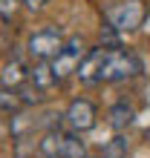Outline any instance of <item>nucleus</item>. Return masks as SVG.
Instances as JSON below:
<instances>
[{
  "instance_id": "nucleus-1",
  "label": "nucleus",
  "mask_w": 150,
  "mask_h": 158,
  "mask_svg": "<svg viewBox=\"0 0 150 158\" xmlns=\"http://www.w3.org/2000/svg\"><path fill=\"white\" fill-rule=\"evenodd\" d=\"M38 152L43 158H84L87 147L75 132H61V129H46L38 141Z\"/></svg>"
},
{
  "instance_id": "nucleus-2",
  "label": "nucleus",
  "mask_w": 150,
  "mask_h": 158,
  "mask_svg": "<svg viewBox=\"0 0 150 158\" xmlns=\"http://www.w3.org/2000/svg\"><path fill=\"white\" fill-rule=\"evenodd\" d=\"M142 72V63L133 52L124 49H104V66H101V81L104 83H118L127 78H136Z\"/></svg>"
},
{
  "instance_id": "nucleus-3",
  "label": "nucleus",
  "mask_w": 150,
  "mask_h": 158,
  "mask_svg": "<svg viewBox=\"0 0 150 158\" xmlns=\"http://www.w3.org/2000/svg\"><path fill=\"white\" fill-rule=\"evenodd\" d=\"M84 40L81 38H72V40H67L61 46V52L52 58V72H55V78L58 81H64V78H69V75H75L78 72V66H81V60H84Z\"/></svg>"
},
{
  "instance_id": "nucleus-4",
  "label": "nucleus",
  "mask_w": 150,
  "mask_h": 158,
  "mask_svg": "<svg viewBox=\"0 0 150 158\" xmlns=\"http://www.w3.org/2000/svg\"><path fill=\"white\" fill-rule=\"evenodd\" d=\"M142 20H144V6L139 0H124L107 12V23L118 32H133L142 26Z\"/></svg>"
},
{
  "instance_id": "nucleus-5",
  "label": "nucleus",
  "mask_w": 150,
  "mask_h": 158,
  "mask_svg": "<svg viewBox=\"0 0 150 158\" xmlns=\"http://www.w3.org/2000/svg\"><path fill=\"white\" fill-rule=\"evenodd\" d=\"M64 118H67V124L72 132H90L92 127H95V121H98V109L92 101L87 98H75L69 101V106H67V112H64Z\"/></svg>"
},
{
  "instance_id": "nucleus-6",
  "label": "nucleus",
  "mask_w": 150,
  "mask_h": 158,
  "mask_svg": "<svg viewBox=\"0 0 150 158\" xmlns=\"http://www.w3.org/2000/svg\"><path fill=\"white\" fill-rule=\"evenodd\" d=\"M61 46H64V38H61V32L58 29H38L32 38H29V55L38 60H52L55 55L61 52Z\"/></svg>"
},
{
  "instance_id": "nucleus-7",
  "label": "nucleus",
  "mask_w": 150,
  "mask_h": 158,
  "mask_svg": "<svg viewBox=\"0 0 150 158\" xmlns=\"http://www.w3.org/2000/svg\"><path fill=\"white\" fill-rule=\"evenodd\" d=\"M101 66H104V46H98V49H90L84 55L81 66H78V81L81 83H98L101 81Z\"/></svg>"
},
{
  "instance_id": "nucleus-8",
  "label": "nucleus",
  "mask_w": 150,
  "mask_h": 158,
  "mask_svg": "<svg viewBox=\"0 0 150 158\" xmlns=\"http://www.w3.org/2000/svg\"><path fill=\"white\" fill-rule=\"evenodd\" d=\"M0 83H3L6 89H20L23 83H29V72L23 69L20 60H12V63L3 66V72H0Z\"/></svg>"
},
{
  "instance_id": "nucleus-9",
  "label": "nucleus",
  "mask_w": 150,
  "mask_h": 158,
  "mask_svg": "<svg viewBox=\"0 0 150 158\" xmlns=\"http://www.w3.org/2000/svg\"><path fill=\"white\" fill-rule=\"evenodd\" d=\"M107 118H110V127L116 129V132H124V129L136 121V112H133V106H127V104H113Z\"/></svg>"
},
{
  "instance_id": "nucleus-10",
  "label": "nucleus",
  "mask_w": 150,
  "mask_h": 158,
  "mask_svg": "<svg viewBox=\"0 0 150 158\" xmlns=\"http://www.w3.org/2000/svg\"><path fill=\"white\" fill-rule=\"evenodd\" d=\"M55 81H58V78H55V72H52V66H49L46 60H41V63L29 72V83H32V86H38L41 92H46Z\"/></svg>"
},
{
  "instance_id": "nucleus-11",
  "label": "nucleus",
  "mask_w": 150,
  "mask_h": 158,
  "mask_svg": "<svg viewBox=\"0 0 150 158\" xmlns=\"http://www.w3.org/2000/svg\"><path fill=\"white\" fill-rule=\"evenodd\" d=\"M101 158H127V141L121 135L110 138L104 144V150H101Z\"/></svg>"
},
{
  "instance_id": "nucleus-12",
  "label": "nucleus",
  "mask_w": 150,
  "mask_h": 158,
  "mask_svg": "<svg viewBox=\"0 0 150 158\" xmlns=\"http://www.w3.org/2000/svg\"><path fill=\"white\" fill-rule=\"evenodd\" d=\"M118 29H113V26L107 23L104 29H101V46H104V49H116V43H118Z\"/></svg>"
},
{
  "instance_id": "nucleus-13",
  "label": "nucleus",
  "mask_w": 150,
  "mask_h": 158,
  "mask_svg": "<svg viewBox=\"0 0 150 158\" xmlns=\"http://www.w3.org/2000/svg\"><path fill=\"white\" fill-rule=\"evenodd\" d=\"M17 9V0H0V17H12Z\"/></svg>"
},
{
  "instance_id": "nucleus-14",
  "label": "nucleus",
  "mask_w": 150,
  "mask_h": 158,
  "mask_svg": "<svg viewBox=\"0 0 150 158\" xmlns=\"http://www.w3.org/2000/svg\"><path fill=\"white\" fill-rule=\"evenodd\" d=\"M49 0H23V6L26 9H41V6H46Z\"/></svg>"
},
{
  "instance_id": "nucleus-15",
  "label": "nucleus",
  "mask_w": 150,
  "mask_h": 158,
  "mask_svg": "<svg viewBox=\"0 0 150 158\" xmlns=\"http://www.w3.org/2000/svg\"><path fill=\"white\" fill-rule=\"evenodd\" d=\"M147 144H150V129H147Z\"/></svg>"
},
{
  "instance_id": "nucleus-16",
  "label": "nucleus",
  "mask_w": 150,
  "mask_h": 158,
  "mask_svg": "<svg viewBox=\"0 0 150 158\" xmlns=\"http://www.w3.org/2000/svg\"><path fill=\"white\" fill-rule=\"evenodd\" d=\"M84 158H87V155H84Z\"/></svg>"
}]
</instances>
